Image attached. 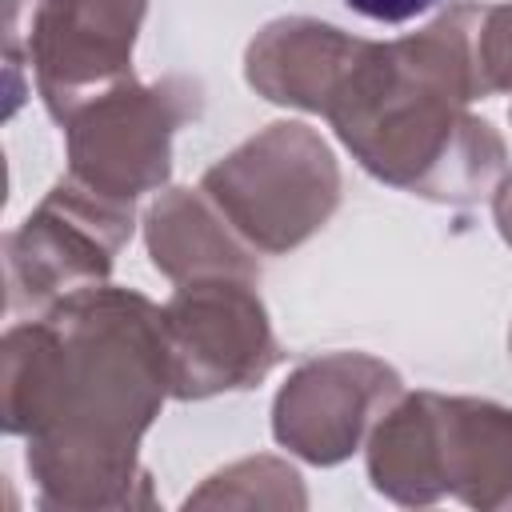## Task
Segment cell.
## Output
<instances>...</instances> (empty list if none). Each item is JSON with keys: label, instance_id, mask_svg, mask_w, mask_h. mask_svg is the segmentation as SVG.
Returning a JSON list of instances; mask_svg holds the SVG:
<instances>
[{"label": "cell", "instance_id": "1", "mask_svg": "<svg viewBox=\"0 0 512 512\" xmlns=\"http://www.w3.org/2000/svg\"><path fill=\"white\" fill-rule=\"evenodd\" d=\"M172 396L160 308L132 288H84L12 324L0 344L4 428L52 512L156 504L140 440Z\"/></svg>", "mask_w": 512, "mask_h": 512}, {"label": "cell", "instance_id": "2", "mask_svg": "<svg viewBox=\"0 0 512 512\" xmlns=\"http://www.w3.org/2000/svg\"><path fill=\"white\" fill-rule=\"evenodd\" d=\"M480 8L464 0L400 40H360L324 116L376 180L436 204H472L504 180L508 144L468 112Z\"/></svg>", "mask_w": 512, "mask_h": 512}, {"label": "cell", "instance_id": "3", "mask_svg": "<svg viewBox=\"0 0 512 512\" xmlns=\"http://www.w3.org/2000/svg\"><path fill=\"white\" fill-rule=\"evenodd\" d=\"M368 480L404 508L456 496L480 512H512V408L408 392L368 432Z\"/></svg>", "mask_w": 512, "mask_h": 512}, {"label": "cell", "instance_id": "4", "mask_svg": "<svg viewBox=\"0 0 512 512\" xmlns=\"http://www.w3.org/2000/svg\"><path fill=\"white\" fill-rule=\"evenodd\" d=\"M200 188L256 252L284 256L332 220L340 164L316 128L276 120L216 160Z\"/></svg>", "mask_w": 512, "mask_h": 512}, {"label": "cell", "instance_id": "5", "mask_svg": "<svg viewBox=\"0 0 512 512\" xmlns=\"http://www.w3.org/2000/svg\"><path fill=\"white\" fill-rule=\"evenodd\" d=\"M200 116V88L188 76L156 84L124 80L80 104L60 128L68 140V180L136 208L144 192L168 184L172 136Z\"/></svg>", "mask_w": 512, "mask_h": 512}, {"label": "cell", "instance_id": "6", "mask_svg": "<svg viewBox=\"0 0 512 512\" xmlns=\"http://www.w3.org/2000/svg\"><path fill=\"white\" fill-rule=\"evenodd\" d=\"M144 12L148 0H8V68L28 56L44 108L64 124L92 96L132 80Z\"/></svg>", "mask_w": 512, "mask_h": 512}, {"label": "cell", "instance_id": "7", "mask_svg": "<svg viewBox=\"0 0 512 512\" xmlns=\"http://www.w3.org/2000/svg\"><path fill=\"white\" fill-rule=\"evenodd\" d=\"M132 224L128 204H112L68 176L56 180L4 240L8 312L40 316L72 292L108 284Z\"/></svg>", "mask_w": 512, "mask_h": 512}, {"label": "cell", "instance_id": "8", "mask_svg": "<svg viewBox=\"0 0 512 512\" xmlns=\"http://www.w3.org/2000/svg\"><path fill=\"white\" fill-rule=\"evenodd\" d=\"M160 316L176 400L252 388L284 356L256 280H188L168 296Z\"/></svg>", "mask_w": 512, "mask_h": 512}, {"label": "cell", "instance_id": "9", "mask_svg": "<svg viewBox=\"0 0 512 512\" xmlns=\"http://www.w3.org/2000/svg\"><path fill=\"white\" fill-rule=\"evenodd\" d=\"M404 396L392 364L368 352H328L300 364L272 400V436L292 456L332 468L348 460L376 420Z\"/></svg>", "mask_w": 512, "mask_h": 512}, {"label": "cell", "instance_id": "10", "mask_svg": "<svg viewBox=\"0 0 512 512\" xmlns=\"http://www.w3.org/2000/svg\"><path fill=\"white\" fill-rule=\"evenodd\" d=\"M360 36L312 20V16H280L264 24L244 48V80L272 104L328 112Z\"/></svg>", "mask_w": 512, "mask_h": 512}, {"label": "cell", "instance_id": "11", "mask_svg": "<svg viewBox=\"0 0 512 512\" xmlns=\"http://www.w3.org/2000/svg\"><path fill=\"white\" fill-rule=\"evenodd\" d=\"M144 244L152 268L172 284L240 276L256 280V248L228 224L204 188H164L144 212Z\"/></svg>", "mask_w": 512, "mask_h": 512}, {"label": "cell", "instance_id": "12", "mask_svg": "<svg viewBox=\"0 0 512 512\" xmlns=\"http://www.w3.org/2000/svg\"><path fill=\"white\" fill-rule=\"evenodd\" d=\"M308 492L300 484V472L276 456H248L196 488L184 508H304Z\"/></svg>", "mask_w": 512, "mask_h": 512}, {"label": "cell", "instance_id": "13", "mask_svg": "<svg viewBox=\"0 0 512 512\" xmlns=\"http://www.w3.org/2000/svg\"><path fill=\"white\" fill-rule=\"evenodd\" d=\"M472 56H476L480 96L512 92V0L480 8Z\"/></svg>", "mask_w": 512, "mask_h": 512}, {"label": "cell", "instance_id": "14", "mask_svg": "<svg viewBox=\"0 0 512 512\" xmlns=\"http://www.w3.org/2000/svg\"><path fill=\"white\" fill-rule=\"evenodd\" d=\"M436 4L440 0H348V8H356L360 16L380 20V24H404V20H412Z\"/></svg>", "mask_w": 512, "mask_h": 512}, {"label": "cell", "instance_id": "15", "mask_svg": "<svg viewBox=\"0 0 512 512\" xmlns=\"http://www.w3.org/2000/svg\"><path fill=\"white\" fill-rule=\"evenodd\" d=\"M492 216H496L500 236L512 244V172H504V180L492 188Z\"/></svg>", "mask_w": 512, "mask_h": 512}, {"label": "cell", "instance_id": "16", "mask_svg": "<svg viewBox=\"0 0 512 512\" xmlns=\"http://www.w3.org/2000/svg\"><path fill=\"white\" fill-rule=\"evenodd\" d=\"M508 348H512V332H508Z\"/></svg>", "mask_w": 512, "mask_h": 512}]
</instances>
